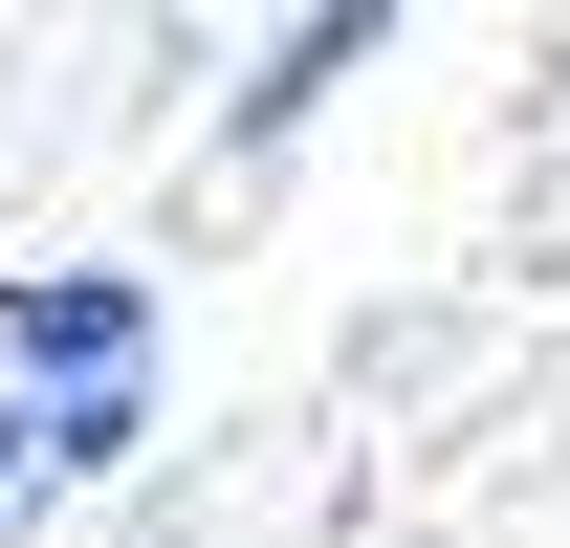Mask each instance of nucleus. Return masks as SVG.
Masks as SVG:
<instances>
[{"label":"nucleus","instance_id":"nucleus-2","mask_svg":"<svg viewBox=\"0 0 570 548\" xmlns=\"http://www.w3.org/2000/svg\"><path fill=\"white\" fill-rule=\"evenodd\" d=\"M395 22H417V0H307V22H285L264 67H242V110H219V133H242V154H285L307 110H330V88L373 67V45H395Z\"/></svg>","mask_w":570,"mask_h":548},{"label":"nucleus","instance_id":"nucleus-1","mask_svg":"<svg viewBox=\"0 0 570 548\" xmlns=\"http://www.w3.org/2000/svg\"><path fill=\"white\" fill-rule=\"evenodd\" d=\"M110 351H176V330H154V264H22V285H0V395L110 373Z\"/></svg>","mask_w":570,"mask_h":548},{"label":"nucleus","instance_id":"nucleus-3","mask_svg":"<svg viewBox=\"0 0 570 548\" xmlns=\"http://www.w3.org/2000/svg\"><path fill=\"white\" fill-rule=\"evenodd\" d=\"M0 548H45V527H0ZM110 548H285V527H264V505H132ZM330 548H373V527H330Z\"/></svg>","mask_w":570,"mask_h":548}]
</instances>
